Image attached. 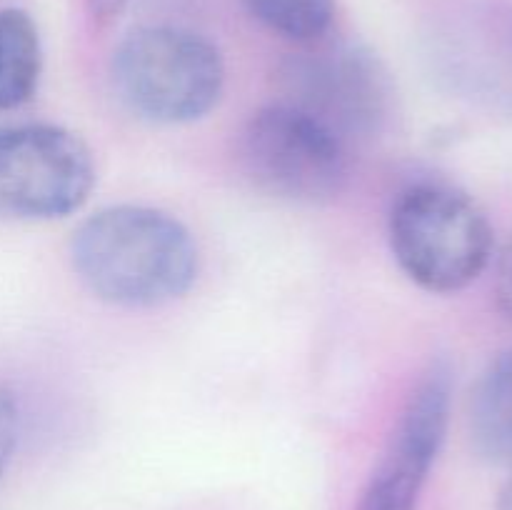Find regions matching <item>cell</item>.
Wrapping results in <instances>:
<instances>
[{
    "label": "cell",
    "instance_id": "12",
    "mask_svg": "<svg viewBox=\"0 0 512 510\" xmlns=\"http://www.w3.org/2000/svg\"><path fill=\"white\" fill-rule=\"evenodd\" d=\"M18 433H20L18 403H15L13 393L0 383V478H3V473L8 470L15 448H18Z\"/></svg>",
    "mask_w": 512,
    "mask_h": 510
},
{
    "label": "cell",
    "instance_id": "7",
    "mask_svg": "<svg viewBox=\"0 0 512 510\" xmlns=\"http://www.w3.org/2000/svg\"><path fill=\"white\" fill-rule=\"evenodd\" d=\"M453 368L433 360L410 388L355 510H418L453 418Z\"/></svg>",
    "mask_w": 512,
    "mask_h": 510
},
{
    "label": "cell",
    "instance_id": "9",
    "mask_svg": "<svg viewBox=\"0 0 512 510\" xmlns=\"http://www.w3.org/2000/svg\"><path fill=\"white\" fill-rule=\"evenodd\" d=\"M470 438L483 458L512 465V348L495 355L475 383Z\"/></svg>",
    "mask_w": 512,
    "mask_h": 510
},
{
    "label": "cell",
    "instance_id": "1",
    "mask_svg": "<svg viewBox=\"0 0 512 510\" xmlns=\"http://www.w3.org/2000/svg\"><path fill=\"white\" fill-rule=\"evenodd\" d=\"M70 263L98 300L130 310L180 300L198 280L200 253L188 225L150 205H108L70 240Z\"/></svg>",
    "mask_w": 512,
    "mask_h": 510
},
{
    "label": "cell",
    "instance_id": "6",
    "mask_svg": "<svg viewBox=\"0 0 512 510\" xmlns=\"http://www.w3.org/2000/svg\"><path fill=\"white\" fill-rule=\"evenodd\" d=\"M98 180L90 145L53 123L0 128V220L45 223L78 213Z\"/></svg>",
    "mask_w": 512,
    "mask_h": 510
},
{
    "label": "cell",
    "instance_id": "11",
    "mask_svg": "<svg viewBox=\"0 0 512 510\" xmlns=\"http://www.w3.org/2000/svg\"><path fill=\"white\" fill-rule=\"evenodd\" d=\"M255 23L278 38L300 45L328 38L335 20V0H240Z\"/></svg>",
    "mask_w": 512,
    "mask_h": 510
},
{
    "label": "cell",
    "instance_id": "5",
    "mask_svg": "<svg viewBox=\"0 0 512 510\" xmlns=\"http://www.w3.org/2000/svg\"><path fill=\"white\" fill-rule=\"evenodd\" d=\"M280 85V100L318 118L350 148L383 133L393 113V80L383 60L348 40L300 45L285 60Z\"/></svg>",
    "mask_w": 512,
    "mask_h": 510
},
{
    "label": "cell",
    "instance_id": "15",
    "mask_svg": "<svg viewBox=\"0 0 512 510\" xmlns=\"http://www.w3.org/2000/svg\"><path fill=\"white\" fill-rule=\"evenodd\" d=\"M510 468H512V465H510ZM498 510H512V473H510L508 483H505L503 495H500V505H498Z\"/></svg>",
    "mask_w": 512,
    "mask_h": 510
},
{
    "label": "cell",
    "instance_id": "13",
    "mask_svg": "<svg viewBox=\"0 0 512 510\" xmlns=\"http://www.w3.org/2000/svg\"><path fill=\"white\" fill-rule=\"evenodd\" d=\"M495 298H498L500 313L512 323V240L498 255V270H495Z\"/></svg>",
    "mask_w": 512,
    "mask_h": 510
},
{
    "label": "cell",
    "instance_id": "8",
    "mask_svg": "<svg viewBox=\"0 0 512 510\" xmlns=\"http://www.w3.org/2000/svg\"><path fill=\"white\" fill-rule=\"evenodd\" d=\"M443 60L445 78L465 98L512 108V10L475 18Z\"/></svg>",
    "mask_w": 512,
    "mask_h": 510
},
{
    "label": "cell",
    "instance_id": "14",
    "mask_svg": "<svg viewBox=\"0 0 512 510\" xmlns=\"http://www.w3.org/2000/svg\"><path fill=\"white\" fill-rule=\"evenodd\" d=\"M128 5L130 0H90V8L98 18H118Z\"/></svg>",
    "mask_w": 512,
    "mask_h": 510
},
{
    "label": "cell",
    "instance_id": "3",
    "mask_svg": "<svg viewBox=\"0 0 512 510\" xmlns=\"http://www.w3.org/2000/svg\"><path fill=\"white\" fill-rule=\"evenodd\" d=\"M113 83L130 113L155 125H188L218 108L225 60L208 35L183 25H140L113 53Z\"/></svg>",
    "mask_w": 512,
    "mask_h": 510
},
{
    "label": "cell",
    "instance_id": "2",
    "mask_svg": "<svg viewBox=\"0 0 512 510\" xmlns=\"http://www.w3.org/2000/svg\"><path fill=\"white\" fill-rule=\"evenodd\" d=\"M388 245L418 288L455 295L488 270L495 233L473 195L445 180H415L393 198Z\"/></svg>",
    "mask_w": 512,
    "mask_h": 510
},
{
    "label": "cell",
    "instance_id": "10",
    "mask_svg": "<svg viewBox=\"0 0 512 510\" xmlns=\"http://www.w3.org/2000/svg\"><path fill=\"white\" fill-rule=\"evenodd\" d=\"M43 75L38 23L23 8H0V113L35 98Z\"/></svg>",
    "mask_w": 512,
    "mask_h": 510
},
{
    "label": "cell",
    "instance_id": "4",
    "mask_svg": "<svg viewBox=\"0 0 512 510\" xmlns=\"http://www.w3.org/2000/svg\"><path fill=\"white\" fill-rule=\"evenodd\" d=\"M238 160L255 188L295 205L333 203L350 178V145L285 100L250 115L240 130Z\"/></svg>",
    "mask_w": 512,
    "mask_h": 510
}]
</instances>
